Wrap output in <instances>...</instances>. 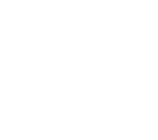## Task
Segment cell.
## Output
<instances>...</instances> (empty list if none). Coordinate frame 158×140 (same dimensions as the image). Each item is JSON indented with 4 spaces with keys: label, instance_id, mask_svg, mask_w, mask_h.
<instances>
[]
</instances>
